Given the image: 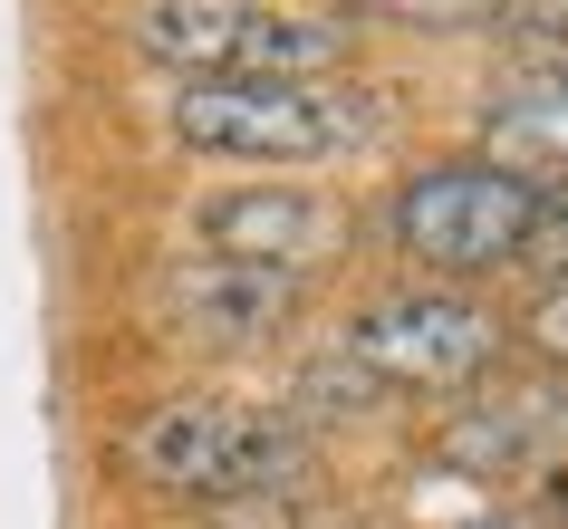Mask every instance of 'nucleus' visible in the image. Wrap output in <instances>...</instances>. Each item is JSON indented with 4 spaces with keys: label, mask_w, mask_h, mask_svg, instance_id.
Masks as SVG:
<instances>
[{
    "label": "nucleus",
    "mask_w": 568,
    "mask_h": 529,
    "mask_svg": "<svg viewBox=\"0 0 568 529\" xmlns=\"http://www.w3.org/2000/svg\"><path fill=\"white\" fill-rule=\"evenodd\" d=\"M174 135L193 154L232 164H328L376 135V96L337 78H183L174 88Z\"/></svg>",
    "instance_id": "1"
},
{
    "label": "nucleus",
    "mask_w": 568,
    "mask_h": 529,
    "mask_svg": "<svg viewBox=\"0 0 568 529\" xmlns=\"http://www.w3.org/2000/svg\"><path fill=\"white\" fill-rule=\"evenodd\" d=\"M125 471L174 500H251L300 471V434L280 414H232V405H154L125 434Z\"/></svg>",
    "instance_id": "2"
},
{
    "label": "nucleus",
    "mask_w": 568,
    "mask_h": 529,
    "mask_svg": "<svg viewBox=\"0 0 568 529\" xmlns=\"http://www.w3.org/2000/svg\"><path fill=\"white\" fill-rule=\"evenodd\" d=\"M539 212H549V193L530 174H501L473 154V164H434L395 193V241L434 269H491L510 251H530Z\"/></svg>",
    "instance_id": "3"
},
{
    "label": "nucleus",
    "mask_w": 568,
    "mask_h": 529,
    "mask_svg": "<svg viewBox=\"0 0 568 529\" xmlns=\"http://www.w3.org/2000/svg\"><path fill=\"white\" fill-rule=\"evenodd\" d=\"M347 366L366 385H463L491 366L501 327L481 318L473 298H444V289H405V298H376L347 337Z\"/></svg>",
    "instance_id": "4"
},
{
    "label": "nucleus",
    "mask_w": 568,
    "mask_h": 529,
    "mask_svg": "<svg viewBox=\"0 0 568 529\" xmlns=\"http://www.w3.org/2000/svg\"><path fill=\"white\" fill-rule=\"evenodd\" d=\"M337 203L308 193V183H241L222 203H203V241L212 261H251V269H290L300 279L318 251H337Z\"/></svg>",
    "instance_id": "5"
},
{
    "label": "nucleus",
    "mask_w": 568,
    "mask_h": 529,
    "mask_svg": "<svg viewBox=\"0 0 568 529\" xmlns=\"http://www.w3.org/2000/svg\"><path fill=\"white\" fill-rule=\"evenodd\" d=\"M300 308V279L290 269H251V261H193L174 279V318L203 337V347H251Z\"/></svg>",
    "instance_id": "6"
},
{
    "label": "nucleus",
    "mask_w": 568,
    "mask_h": 529,
    "mask_svg": "<svg viewBox=\"0 0 568 529\" xmlns=\"http://www.w3.org/2000/svg\"><path fill=\"white\" fill-rule=\"evenodd\" d=\"M481 164H501V174H568V68L530 78V88H510L491 116H481Z\"/></svg>",
    "instance_id": "7"
},
{
    "label": "nucleus",
    "mask_w": 568,
    "mask_h": 529,
    "mask_svg": "<svg viewBox=\"0 0 568 529\" xmlns=\"http://www.w3.org/2000/svg\"><path fill=\"white\" fill-rule=\"evenodd\" d=\"M241 20H251V0H145L135 10V39H145L154 59L193 68V78H232Z\"/></svg>",
    "instance_id": "8"
},
{
    "label": "nucleus",
    "mask_w": 568,
    "mask_h": 529,
    "mask_svg": "<svg viewBox=\"0 0 568 529\" xmlns=\"http://www.w3.org/2000/svg\"><path fill=\"white\" fill-rule=\"evenodd\" d=\"M395 30H491V0H357Z\"/></svg>",
    "instance_id": "9"
},
{
    "label": "nucleus",
    "mask_w": 568,
    "mask_h": 529,
    "mask_svg": "<svg viewBox=\"0 0 568 529\" xmlns=\"http://www.w3.org/2000/svg\"><path fill=\"white\" fill-rule=\"evenodd\" d=\"M491 30H520V39L568 59V0H491Z\"/></svg>",
    "instance_id": "10"
},
{
    "label": "nucleus",
    "mask_w": 568,
    "mask_h": 529,
    "mask_svg": "<svg viewBox=\"0 0 568 529\" xmlns=\"http://www.w3.org/2000/svg\"><path fill=\"white\" fill-rule=\"evenodd\" d=\"M530 251H539V269H559V279H568V203H549V212H539Z\"/></svg>",
    "instance_id": "11"
}]
</instances>
